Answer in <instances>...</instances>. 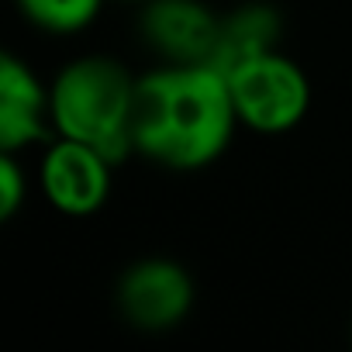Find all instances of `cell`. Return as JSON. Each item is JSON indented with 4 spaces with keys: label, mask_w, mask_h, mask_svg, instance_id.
<instances>
[{
    "label": "cell",
    "mask_w": 352,
    "mask_h": 352,
    "mask_svg": "<svg viewBox=\"0 0 352 352\" xmlns=\"http://www.w3.org/2000/svg\"><path fill=\"white\" fill-rule=\"evenodd\" d=\"M283 35H287V21L276 4H270V0H242V4L221 14V38H218L214 66L225 73L228 66L249 56L280 49Z\"/></svg>",
    "instance_id": "obj_8"
},
{
    "label": "cell",
    "mask_w": 352,
    "mask_h": 352,
    "mask_svg": "<svg viewBox=\"0 0 352 352\" xmlns=\"http://www.w3.org/2000/svg\"><path fill=\"white\" fill-rule=\"evenodd\" d=\"M25 28L49 42L87 38L114 0H11Z\"/></svg>",
    "instance_id": "obj_9"
},
{
    "label": "cell",
    "mask_w": 352,
    "mask_h": 352,
    "mask_svg": "<svg viewBox=\"0 0 352 352\" xmlns=\"http://www.w3.org/2000/svg\"><path fill=\"white\" fill-rule=\"evenodd\" d=\"M225 76L245 135L287 138L304 128L314 111V80L307 66L283 45L228 66Z\"/></svg>",
    "instance_id": "obj_3"
},
{
    "label": "cell",
    "mask_w": 352,
    "mask_h": 352,
    "mask_svg": "<svg viewBox=\"0 0 352 352\" xmlns=\"http://www.w3.org/2000/svg\"><path fill=\"white\" fill-rule=\"evenodd\" d=\"M32 169L35 194L52 214L66 221H90L114 201L121 166L87 142L52 135L32 152Z\"/></svg>",
    "instance_id": "obj_5"
},
{
    "label": "cell",
    "mask_w": 352,
    "mask_h": 352,
    "mask_svg": "<svg viewBox=\"0 0 352 352\" xmlns=\"http://www.w3.org/2000/svg\"><path fill=\"white\" fill-rule=\"evenodd\" d=\"M239 131L228 76L214 63L138 69L131 124L138 162L169 176H197L232 152Z\"/></svg>",
    "instance_id": "obj_1"
},
{
    "label": "cell",
    "mask_w": 352,
    "mask_h": 352,
    "mask_svg": "<svg viewBox=\"0 0 352 352\" xmlns=\"http://www.w3.org/2000/svg\"><path fill=\"white\" fill-rule=\"evenodd\" d=\"M201 300V287L194 270L169 252H142L128 259L114 283L111 304L118 318L138 335H173L184 328Z\"/></svg>",
    "instance_id": "obj_4"
},
{
    "label": "cell",
    "mask_w": 352,
    "mask_h": 352,
    "mask_svg": "<svg viewBox=\"0 0 352 352\" xmlns=\"http://www.w3.org/2000/svg\"><path fill=\"white\" fill-rule=\"evenodd\" d=\"M221 14L211 0H142L131 8V35L145 63H214Z\"/></svg>",
    "instance_id": "obj_6"
},
{
    "label": "cell",
    "mask_w": 352,
    "mask_h": 352,
    "mask_svg": "<svg viewBox=\"0 0 352 352\" xmlns=\"http://www.w3.org/2000/svg\"><path fill=\"white\" fill-rule=\"evenodd\" d=\"M114 4H121V8H138L142 0H114Z\"/></svg>",
    "instance_id": "obj_11"
},
{
    "label": "cell",
    "mask_w": 352,
    "mask_h": 352,
    "mask_svg": "<svg viewBox=\"0 0 352 352\" xmlns=\"http://www.w3.org/2000/svg\"><path fill=\"white\" fill-rule=\"evenodd\" d=\"M56 135L52 90L32 56L4 49L0 56V152L32 155Z\"/></svg>",
    "instance_id": "obj_7"
},
{
    "label": "cell",
    "mask_w": 352,
    "mask_h": 352,
    "mask_svg": "<svg viewBox=\"0 0 352 352\" xmlns=\"http://www.w3.org/2000/svg\"><path fill=\"white\" fill-rule=\"evenodd\" d=\"M35 169L32 155L0 152V218L14 221L35 201Z\"/></svg>",
    "instance_id": "obj_10"
},
{
    "label": "cell",
    "mask_w": 352,
    "mask_h": 352,
    "mask_svg": "<svg viewBox=\"0 0 352 352\" xmlns=\"http://www.w3.org/2000/svg\"><path fill=\"white\" fill-rule=\"evenodd\" d=\"M52 128L56 135L100 148L111 162L135 159V90L138 69L107 49H80L56 63L49 73Z\"/></svg>",
    "instance_id": "obj_2"
}]
</instances>
